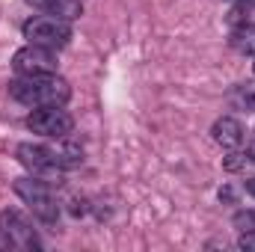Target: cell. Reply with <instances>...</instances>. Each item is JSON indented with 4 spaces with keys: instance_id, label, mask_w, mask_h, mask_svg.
<instances>
[{
    "instance_id": "obj_9",
    "label": "cell",
    "mask_w": 255,
    "mask_h": 252,
    "mask_svg": "<svg viewBox=\"0 0 255 252\" xmlns=\"http://www.w3.org/2000/svg\"><path fill=\"white\" fill-rule=\"evenodd\" d=\"M48 151H51V157H54V163H57L60 169H77V166L83 163V145L74 142V139L60 136L54 145H48Z\"/></svg>"
},
{
    "instance_id": "obj_4",
    "label": "cell",
    "mask_w": 255,
    "mask_h": 252,
    "mask_svg": "<svg viewBox=\"0 0 255 252\" xmlns=\"http://www.w3.org/2000/svg\"><path fill=\"white\" fill-rule=\"evenodd\" d=\"M27 127L39 136H48V139H60V136H68L74 130V119L60 110V107H39L27 116Z\"/></svg>"
},
{
    "instance_id": "obj_11",
    "label": "cell",
    "mask_w": 255,
    "mask_h": 252,
    "mask_svg": "<svg viewBox=\"0 0 255 252\" xmlns=\"http://www.w3.org/2000/svg\"><path fill=\"white\" fill-rule=\"evenodd\" d=\"M229 42L238 54H247V57H255V24L244 21V24H235V30L229 33Z\"/></svg>"
},
{
    "instance_id": "obj_6",
    "label": "cell",
    "mask_w": 255,
    "mask_h": 252,
    "mask_svg": "<svg viewBox=\"0 0 255 252\" xmlns=\"http://www.w3.org/2000/svg\"><path fill=\"white\" fill-rule=\"evenodd\" d=\"M0 232L15 250H39V238L33 232V223L21 211H3L0 214Z\"/></svg>"
},
{
    "instance_id": "obj_8",
    "label": "cell",
    "mask_w": 255,
    "mask_h": 252,
    "mask_svg": "<svg viewBox=\"0 0 255 252\" xmlns=\"http://www.w3.org/2000/svg\"><path fill=\"white\" fill-rule=\"evenodd\" d=\"M244 125L235 119V116H220L214 127H211V136H214V142L217 145H223V148H241L244 145Z\"/></svg>"
},
{
    "instance_id": "obj_12",
    "label": "cell",
    "mask_w": 255,
    "mask_h": 252,
    "mask_svg": "<svg viewBox=\"0 0 255 252\" xmlns=\"http://www.w3.org/2000/svg\"><path fill=\"white\" fill-rule=\"evenodd\" d=\"M229 104H232L235 110L255 113V80H250V83H238V86L229 92Z\"/></svg>"
},
{
    "instance_id": "obj_20",
    "label": "cell",
    "mask_w": 255,
    "mask_h": 252,
    "mask_svg": "<svg viewBox=\"0 0 255 252\" xmlns=\"http://www.w3.org/2000/svg\"><path fill=\"white\" fill-rule=\"evenodd\" d=\"M250 157L255 160V139H253V145H250Z\"/></svg>"
},
{
    "instance_id": "obj_14",
    "label": "cell",
    "mask_w": 255,
    "mask_h": 252,
    "mask_svg": "<svg viewBox=\"0 0 255 252\" xmlns=\"http://www.w3.org/2000/svg\"><path fill=\"white\" fill-rule=\"evenodd\" d=\"M244 166H247V154L238 151V148H229V154L223 157V169H226V172H238V169H244Z\"/></svg>"
},
{
    "instance_id": "obj_16",
    "label": "cell",
    "mask_w": 255,
    "mask_h": 252,
    "mask_svg": "<svg viewBox=\"0 0 255 252\" xmlns=\"http://www.w3.org/2000/svg\"><path fill=\"white\" fill-rule=\"evenodd\" d=\"M241 250L255 252V229L253 232H244V238H241Z\"/></svg>"
},
{
    "instance_id": "obj_2",
    "label": "cell",
    "mask_w": 255,
    "mask_h": 252,
    "mask_svg": "<svg viewBox=\"0 0 255 252\" xmlns=\"http://www.w3.org/2000/svg\"><path fill=\"white\" fill-rule=\"evenodd\" d=\"M15 193L18 199L27 202V208L45 223V226H54L57 217H60V205L54 199V193L48 187V181H39V178H15Z\"/></svg>"
},
{
    "instance_id": "obj_17",
    "label": "cell",
    "mask_w": 255,
    "mask_h": 252,
    "mask_svg": "<svg viewBox=\"0 0 255 252\" xmlns=\"http://www.w3.org/2000/svg\"><path fill=\"white\" fill-rule=\"evenodd\" d=\"M71 214H74V217L86 214V202H83V199H74V202H71Z\"/></svg>"
},
{
    "instance_id": "obj_15",
    "label": "cell",
    "mask_w": 255,
    "mask_h": 252,
    "mask_svg": "<svg viewBox=\"0 0 255 252\" xmlns=\"http://www.w3.org/2000/svg\"><path fill=\"white\" fill-rule=\"evenodd\" d=\"M235 226L244 229V232H253L255 229V211H241V214H235Z\"/></svg>"
},
{
    "instance_id": "obj_7",
    "label": "cell",
    "mask_w": 255,
    "mask_h": 252,
    "mask_svg": "<svg viewBox=\"0 0 255 252\" xmlns=\"http://www.w3.org/2000/svg\"><path fill=\"white\" fill-rule=\"evenodd\" d=\"M15 154H18V160H21L30 172H36V175H48V178H54V175L60 172V166L54 163L48 145H39V142H21Z\"/></svg>"
},
{
    "instance_id": "obj_19",
    "label": "cell",
    "mask_w": 255,
    "mask_h": 252,
    "mask_svg": "<svg viewBox=\"0 0 255 252\" xmlns=\"http://www.w3.org/2000/svg\"><path fill=\"white\" fill-rule=\"evenodd\" d=\"M247 193H250V196H255V178H250V181H247Z\"/></svg>"
},
{
    "instance_id": "obj_18",
    "label": "cell",
    "mask_w": 255,
    "mask_h": 252,
    "mask_svg": "<svg viewBox=\"0 0 255 252\" xmlns=\"http://www.w3.org/2000/svg\"><path fill=\"white\" fill-rule=\"evenodd\" d=\"M220 199H226V202H232V199H235V193H232V190L226 187V190H220Z\"/></svg>"
},
{
    "instance_id": "obj_13",
    "label": "cell",
    "mask_w": 255,
    "mask_h": 252,
    "mask_svg": "<svg viewBox=\"0 0 255 252\" xmlns=\"http://www.w3.org/2000/svg\"><path fill=\"white\" fill-rule=\"evenodd\" d=\"M253 9H255V0H238L232 6V12H229V21L232 24H244V21H250Z\"/></svg>"
},
{
    "instance_id": "obj_5",
    "label": "cell",
    "mask_w": 255,
    "mask_h": 252,
    "mask_svg": "<svg viewBox=\"0 0 255 252\" xmlns=\"http://www.w3.org/2000/svg\"><path fill=\"white\" fill-rule=\"evenodd\" d=\"M12 68L24 77H36V74H57V54L51 48L42 45H27L21 51H15Z\"/></svg>"
},
{
    "instance_id": "obj_10",
    "label": "cell",
    "mask_w": 255,
    "mask_h": 252,
    "mask_svg": "<svg viewBox=\"0 0 255 252\" xmlns=\"http://www.w3.org/2000/svg\"><path fill=\"white\" fill-rule=\"evenodd\" d=\"M36 9L54 15V18H63V21H77L83 15V6L80 0H30Z\"/></svg>"
},
{
    "instance_id": "obj_1",
    "label": "cell",
    "mask_w": 255,
    "mask_h": 252,
    "mask_svg": "<svg viewBox=\"0 0 255 252\" xmlns=\"http://www.w3.org/2000/svg\"><path fill=\"white\" fill-rule=\"evenodd\" d=\"M9 95L27 107H63L71 98V89L57 74H36V77H18L9 83Z\"/></svg>"
},
{
    "instance_id": "obj_3",
    "label": "cell",
    "mask_w": 255,
    "mask_h": 252,
    "mask_svg": "<svg viewBox=\"0 0 255 252\" xmlns=\"http://www.w3.org/2000/svg\"><path fill=\"white\" fill-rule=\"evenodd\" d=\"M24 39L30 45H42V48H51V51H60L71 42V27L63 18H30L24 27H21Z\"/></svg>"
}]
</instances>
